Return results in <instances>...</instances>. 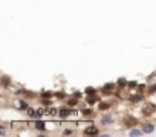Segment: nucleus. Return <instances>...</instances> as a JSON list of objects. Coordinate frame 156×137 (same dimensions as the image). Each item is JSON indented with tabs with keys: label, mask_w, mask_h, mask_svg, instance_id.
Returning <instances> with one entry per match:
<instances>
[{
	"label": "nucleus",
	"mask_w": 156,
	"mask_h": 137,
	"mask_svg": "<svg viewBox=\"0 0 156 137\" xmlns=\"http://www.w3.org/2000/svg\"><path fill=\"white\" fill-rule=\"evenodd\" d=\"M84 134L86 136H95V134H98V128L96 126H89L84 130Z\"/></svg>",
	"instance_id": "2"
},
{
	"label": "nucleus",
	"mask_w": 156,
	"mask_h": 137,
	"mask_svg": "<svg viewBox=\"0 0 156 137\" xmlns=\"http://www.w3.org/2000/svg\"><path fill=\"white\" fill-rule=\"evenodd\" d=\"M87 101H89V102H90V104H93V102H95L96 99H95V96H93V95H90V98H89Z\"/></svg>",
	"instance_id": "17"
},
{
	"label": "nucleus",
	"mask_w": 156,
	"mask_h": 137,
	"mask_svg": "<svg viewBox=\"0 0 156 137\" xmlns=\"http://www.w3.org/2000/svg\"><path fill=\"white\" fill-rule=\"evenodd\" d=\"M86 93H87V95H95V90H93L92 87H87V88H86Z\"/></svg>",
	"instance_id": "9"
},
{
	"label": "nucleus",
	"mask_w": 156,
	"mask_h": 137,
	"mask_svg": "<svg viewBox=\"0 0 156 137\" xmlns=\"http://www.w3.org/2000/svg\"><path fill=\"white\" fill-rule=\"evenodd\" d=\"M42 96H43V98H51L52 93H51V91H44V93H42Z\"/></svg>",
	"instance_id": "10"
},
{
	"label": "nucleus",
	"mask_w": 156,
	"mask_h": 137,
	"mask_svg": "<svg viewBox=\"0 0 156 137\" xmlns=\"http://www.w3.org/2000/svg\"><path fill=\"white\" fill-rule=\"evenodd\" d=\"M149 93H156V84H155V85H151V87L149 88Z\"/></svg>",
	"instance_id": "12"
},
{
	"label": "nucleus",
	"mask_w": 156,
	"mask_h": 137,
	"mask_svg": "<svg viewBox=\"0 0 156 137\" xmlns=\"http://www.w3.org/2000/svg\"><path fill=\"white\" fill-rule=\"evenodd\" d=\"M9 84V79H8V76H3V85H8Z\"/></svg>",
	"instance_id": "14"
},
{
	"label": "nucleus",
	"mask_w": 156,
	"mask_h": 137,
	"mask_svg": "<svg viewBox=\"0 0 156 137\" xmlns=\"http://www.w3.org/2000/svg\"><path fill=\"white\" fill-rule=\"evenodd\" d=\"M130 134H132V136H139L141 132H139V131H136V130H132V131H130Z\"/></svg>",
	"instance_id": "18"
},
{
	"label": "nucleus",
	"mask_w": 156,
	"mask_h": 137,
	"mask_svg": "<svg viewBox=\"0 0 156 137\" xmlns=\"http://www.w3.org/2000/svg\"><path fill=\"white\" fill-rule=\"evenodd\" d=\"M58 114H60V117H68L70 114V111L66 110V108H61V110H58Z\"/></svg>",
	"instance_id": "5"
},
{
	"label": "nucleus",
	"mask_w": 156,
	"mask_h": 137,
	"mask_svg": "<svg viewBox=\"0 0 156 137\" xmlns=\"http://www.w3.org/2000/svg\"><path fill=\"white\" fill-rule=\"evenodd\" d=\"M110 120H112V119H110L109 116H106V117H102V122H104V123H109Z\"/></svg>",
	"instance_id": "16"
},
{
	"label": "nucleus",
	"mask_w": 156,
	"mask_h": 137,
	"mask_svg": "<svg viewBox=\"0 0 156 137\" xmlns=\"http://www.w3.org/2000/svg\"><path fill=\"white\" fill-rule=\"evenodd\" d=\"M75 104H77V99H70L69 102H68V105H69V107H74Z\"/></svg>",
	"instance_id": "11"
},
{
	"label": "nucleus",
	"mask_w": 156,
	"mask_h": 137,
	"mask_svg": "<svg viewBox=\"0 0 156 137\" xmlns=\"http://www.w3.org/2000/svg\"><path fill=\"white\" fill-rule=\"evenodd\" d=\"M153 131V125H145L144 126V132H151Z\"/></svg>",
	"instance_id": "8"
},
{
	"label": "nucleus",
	"mask_w": 156,
	"mask_h": 137,
	"mask_svg": "<svg viewBox=\"0 0 156 137\" xmlns=\"http://www.w3.org/2000/svg\"><path fill=\"white\" fill-rule=\"evenodd\" d=\"M40 114H42V111H38V110H32V108L28 110V116H31L32 119H38Z\"/></svg>",
	"instance_id": "3"
},
{
	"label": "nucleus",
	"mask_w": 156,
	"mask_h": 137,
	"mask_svg": "<svg viewBox=\"0 0 156 137\" xmlns=\"http://www.w3.org/2000/svg\"><path fill=\"white\" fill-rule=\"evenodd\" d=\"M112 90H113V84H106V85L102 87V93H104V95L112 93Z\"/></svg>",
	"instance_id": "4"
},
{
	"label": "nucleus",
	"mask_w": 156,
	"mask_h": 137,
	"mask_svg": "<svg viewBox=\"0 0 156 137\" xmlns=\"http://www.w3.org/2000/svg\"><path fill=\"white\" fill-rule=\"evenodd\" d=\"M118 85H126V79H124V78H121V79H119V81H118Z\"/></svg>",
	"instance_id": "13"
},
{
	"label": "nucleus",
	"mask_w": 156,
	"mask_h": 137,
	"mask_svg": "<svg viewBox=\"0 0 156 137\" xmlns=\"http://www.w3.org/2000/svg\"><path fill=\"white\" fill-rule=\"evenodd\" d=\"M124 125H126L127 128L135 126L136 125V119L133 117V116H126V117H124Z\"/></svg>",
	"instance_id": "1"
},
{
	"label": "nucleus",
	"mask_w": 156,
	"mask_h": 137,
	"mask_svg": "<svg viewBox=\"0 0 156 137\" xmlns=\"http://www.w3.org/2000/svg\"><path fill=\"white\" fill-rule=\"evenodd\" d=\"M83 113H84V114H92V111H90V110H84Z\"/></svg>",
	"instance_id": "20"
},
{
	"label": "nucleus",
	"mask_w": 156,
	"mask_h": 137,
	"mask_svg": "<svg viewBox=\"0 0 156 137\" xmlns=\"http://www.w3.org/2000/svg\"><path fill=\"white\" fill-rule=\"evenodd\" d=\"M57 96H58V98H64V93H63V91H58V93H57Z\"/></svg>",
	"instance_id": "19"
},
{
	"label": "nucleus",
	"mask_w": 156,
	"mask_h": 137,
	"mask_svg": "<svg viewBox=\"0 0 156 137\" xmlns=\"http://www.w3.org/2000/svg\"><path fill=\"white\" fill-rule=\"evenodd\" d=\"M136 101H141V96L138 95V96H133L132 98V102H136Z\"/></svg>",
	"instance_id": "15"
},
{
	"label": "nucleus",
	"mask_w": 156,
	"mask_h": 137,
	"mask_svg": "<svg viewBox=\"0 0 156 137\" xmlns=\"http://www.w3.org/2000/svg\"><path fill=\"white\" fill-rule=\"evenodd\" d=\"M109 107H110V104H109V102H102V104L100 105V110H107Z\"/></svg>",
	"instance_id": "7"
},
{
	"label": "nucleus",
	"mask_w": 156,
	"mask_h": 137,
	"mask_svg": "<svg viewBox=\"0 0 156 137\" xmlns=\"http://www.w3.org/2000/svg\"><path fill=\"white\" fill-rule=\"evenodd\" d=\"M35 128H37V130H44V123L43 122H35Z\"/></svg>",
	"instance_id": "6"
}]
</instances>
